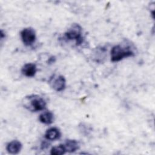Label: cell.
<instances>
[{"instance_id": "277c9868", "label": "cell", "mask_w": 155, "mask_h": 155, "mask_svg": "<svg viewBox=\"0 0 155 155\" xmlns=\"http://www.w3.org/2000/svg\"><path fill=\"white\" fill-rule=\"evenodd\" d=\"M20 35L22 42L27 46L32 45L36 41V33L32 28L28 27L24 28L21 31Z\"/></svg>"}, {"instance_id": "6da1fadb", "label": "cell", "mask_w": 155, "mask_h": 155, "mask_svg": "<svg viewBox=\"0 0 155 155\" xmlns=\"http://www.w3.org/2000/svg\"><path fill=\"white\" fill-rule=\"evenodd\" d=\"M24 106L31 111H39L45 108L46 102L39 96L31 95L25 98Z\"/></svg>"}, {"instance_id": "52a82bcc", "label": "cell", "mask_w": 155, "mask_h": 155, "mask_svg": "<svg viewBox=\"0 0 155 155\" xmlns=\"http://www.w3.org/2000/svg\"><path fill=\"white\" fill-rule=\"evenodd\" d=\"M22 148V144L21 143L17 140H14L11 142H10L6 147L7 151L12 154H16L20 152Z\"/></svg>"}, {"instance_id": "5b68a950", "label": "cell", "mask_w": 155, "mask_h": 155, "mask_svg": "<svg viewBox=\"0 0 155 155\" xmlns=\"http://www.w3.org/2000/svg\"><path fill=\"white\" fill-rule=\"evenodd\" d=\"M49 82L52 88L56 91H63L66 86V80L65 78L61 75H59L56 78H51Z\"/></svg>"}, {"instance_id": "4fadbf2b", "label": "cell", "mask_w": 155, "mask_h": 155, "mask_svg": "<svg viewBox=\"0 0 155 155\" xmlns=\"http://www.w3.org/2000/svg\"><path fill=\"white\" fill-rule=\"evenodd\" d=\"M48 147V144L46 142H42V143L41 144V148L42 149H45Z\"/></svg>"}, {"instance_id": "8fae6325", "label": "cell", "mask_w": 155, "mask_h": 155, "mask_svg": "<svg viewBox=\"0 0 155 155\" xmlns=\"http://www.w3.org/2000/svg\"><path fill=\"white\" fill-rule=\"evenodd\" d=\"M66 150L64 144L53 147L50 151V154L53 155H61L66 153Z\"/></svg>"}, {"instance_id": "8992f818", "label": "cell", "mask_w": 155, "mask_h": 155, "mask_svg": "<svg viewBox=\"0 0 155 155\" xmlns=\"http://www.w3.org/2000/svg\"><path fill=\"white\" fill-rule=\"evenodd\" d=\"M21 71L27 77H33L37 71V68L35 64L27 63L22 67Z\"/></svg>"}, {"instance_id": "7a4b0ae2", "label": "cell", "mask_w": 155, "mask_h": 155, "mask_svg": "<svg viewBox=\"0 0 155 155\" xmlns=\"http://www.w3.org/2000/svg\"><path fill=\"white\" fill-rule=\"evenodd\" d=\"M134 55V51L129 47H126L117 45L111 50V60L112 62H118L124 58L133 56Z\"/></svg>"}, {"instance_id": "9c48e42d", "label": "cell", "mask_w": 155, "mask_h": 155, "mask_svg": "<svg viewBox=\"0 0 155 155\" xmlns=\"http://www.w3.org/2000/svg\"><path fill=\"white\" fill-rule=\"evenodd\" d=\"M67 152L73 153L79 148L80 144L78 141L73 139H68L64 144Z\"/></svg>"}, {"instance_id": "3957f363", "label": "cell", "mask_w": 155, "mask_h": 155, "mask_svg": "<svg viewBox=\"0 0 155 155\" xmlns=\"http://www.w3.org/2000/svg\"><path fill=\"white\" fill-rule=\"evenodd\" d=\"M82 29L78 24H73L65 33V36L68 40H74L77 45L82 44L83 38L82 36Z\"/></svg>"}, {"instance_id": "30bf717a", "label": "cell", "mask_w": 155, "mask_h": 155, "mask_svg": "<svg viewBox=\"0 0 155 155\" xmlns=\"http://www.w3.org/2000/svg\"><path fill=\"white\" fill-rule=\"evenodd\" d=\"M39 119L41 122L49 125L51 124L54 120V116L53 114L50 111H45L40 114Z\"/></svg>"}, {"instance_id": "7c38bea8", "label": "cell", "mask_w": 155, "mask_h": 155, "mask_svg": "<svg viewBox=\"0 0 155 155\" xmlns=\"http://www.w3.org/2000/svg\"><path fill=\"white\" fill-rule=\"evenodd\" d=\"M79 127H80V130L82 132L83 134H85H85H88V132L91 131V130L89 129V127L84 125V124H82V126L79 125Z\"/></svg>"}, {"instance_id": "ba28073f", "label": "cell", "mask_w": 155, "mask_h": 155, "mask_svg": "<svg viewBox=\"0 0 155 155\" xmlns=\"http://www.w3.org/2000/svg\"><path fill=\"white\" fill-rule=\"evenodd\" d=\"M61 136V133L58 128L51 127L48 129L45 134V137L49 140H54L59 139Z\"/></svg>"}]
</instances>
